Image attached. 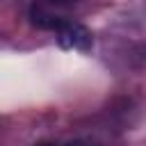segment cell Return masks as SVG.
Instances as JSON below:
<instances>
[{
    "instance_id": "obj_1",
    "label": "cell",
    "mask_w": 146,
    "mask_h": 146,
    "mask_svg": "<svg viewBox=\"0 0 146 146\" xmlns=\"http://www.w3.org/2000/svg\"><path fill=\"white\" fill-rule=\"evenodd\" d=\"M78 0H34L30 7V21L41 30H57L59 23L66 21V9Z\"/></svg>"
},
{
    "instance_id": "obj_2",
    "label": "cell",
    "mask_w": 146,
    "mask_h": 146,
    "mask_svg": "<svg viewBox=\"0 0 146 146\" xmlns=\"http://www.w3.org/2000/svg\"><path fill=\"white\" fill-rule=\"evenodd\" d=\"M55 36H57V43H59L64 50L87 52V50H91V43H94L91 32H89L84 25H80V23H75V21H68V18L57 25Z\"/></svg>"
},
{
    "instance_id": "obj_3",
    "label": "cell",
    "mask_w": 146,
    "mask_h": 146,
    "mask_svg": "<svg viewBox=\"0 0 146 146\" xmlns=\"http://www.w3.org/2000/svg\"><path fill=\"white\" fill-rule=\"evenodd\" d=\"M68 146H96V144H91V141H82V139H80V141H71Z\"/></svg>"
}]
</instances>
